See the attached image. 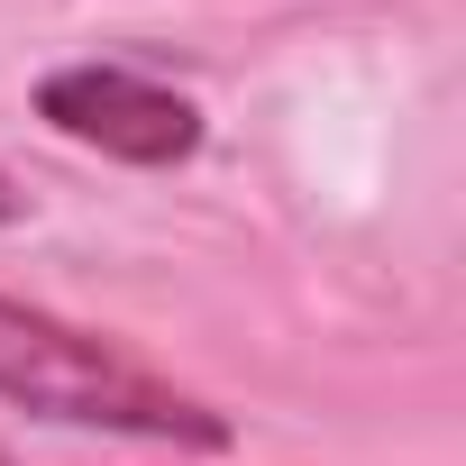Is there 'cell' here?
<instances>
[{"instance_id":"obj_1","label":"cell","mask_w":466,"mask_h":466,"mask_svg":"<svg viewBox=\"0 0 466 466\" xmlns=\"http://www.w3.org/2000/svg\"><path fill=\"white\" fill-rule=\"evenodd\" d=\"M0 393L37 420H83V430H128V439H174V448H228V420L192 402L183 384L147 375L128 348L28 311L0 293Z\"/></svg>"},{"instance_id":"obj_4","label":"cell","mask_w":466,"mask_h":466,"mask_svg":"<svg viewBox=\"0 0 466 466\" xmlns=\"http://www.w3.org/2000/svg\"><path fill=\"white\" fill-rule=\"evenodd\" d=\"M0 466H10V457H0Z\"/></svg>"},{"instance_id":"obj_2","label":"cell","mask_w":466,"mask_h":466,"mask_svg":"<svg viewBox=\"0 0 466 466\" xmlns=\"http://www.w3.org/2000/svg\"><path fill=\"white\" fill-rule=\"evenodd\" d=\"M37 119L92 156H119V165H183L201 147V110L128 65H65L37 83Z\"/></svg>"},{"instance_id":"obj_3","label":"cell","mask_w":466,"mask_h":466,"mask_svg":"<svg viewBox=\"0 0 466 466\" xmlns=\"http://www.w3.org/2000/svg\"><path fill=\"white\" fill-rule=\"evenodd\" d=\"M19 210H28V192H19V183H10V174H0V228H10V219H19Z\"/></svg>"}]
</instances>
